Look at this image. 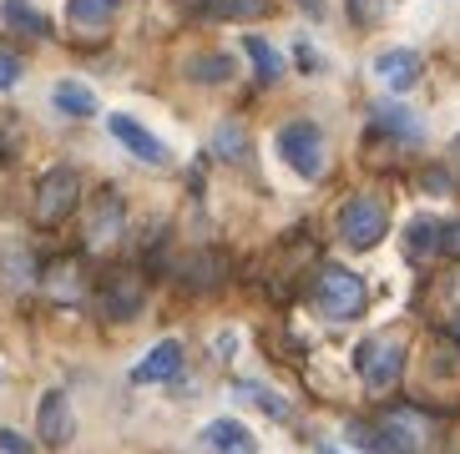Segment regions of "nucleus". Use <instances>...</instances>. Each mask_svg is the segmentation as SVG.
Here are the masks:
<instances>
[{
    "label": "nucleus",
    "mask_w": 460,
    "mask_h": 454,
    "mask_svg": "<svg viewBox=\"0 0 460 454\" xmlns=\"http://www.w3.org/2000/svg\"><path fill=\"white\" fill-rule=\"evenodd\" d=\"M314 303H319V313H324V319L354 323L369 308V288H365V278H359V273L329 263L324 273H319V283H314Z\"/></svg>",
    "instance_id": "f257e3e1"
},
{
    "label": "nucleus",
    "mask_w": 460,
    "mask_h": 454,
    "mask_svg": "<svg viewBox=\"0 0 460 454\" xmlns=\"http://www.w3.org/2000/svg\"><path fill=\"white\" fill-rule=\"evenodd\" d=\"M354 369H359V379L375 394L379 389H394L400 374H405V344H400V334H369L365 344L354 348Z\"/></svg>",
    "instance_id": "f03ea898"
},
{
    "label": "nucleus",
    "mask_w": 460,
    "mask_h": 454,
    "mask_svg": "<svg viewBox=\"0 0 460 454\" xmlns=\"http://www.w3.org/2000/svg\"><path fill=\"white\" fill-rule=\"evenodd\" d=\"M279 157L294 167L304 182H314V177H324V162H329V152H324V132L314 127V121H284L279 127Z\"/></svg>",
    "instance_id": "7ed1b4c3"
},
{
    "label": "nucleus",
    "mask_w": 460,
    "mask_h": 454,
    "mask_svg": "<svg viewBox=\"0 0 460 454\" xmlns=\"http://www.w3.org/2000/svg\"><path fill=\"white\" fill-rule=\"evenodd\" d=\"M385 232H390V207H385V197H349L344 202V213H339V238L349 242L354 253L379 248Z\"/></svg>",
    "instance_id": "20e7f679"
},
{
    "label": "nucleus",
    "mask_w": 460,
    "mask_h": 454,
    "mask_svg": "<svg viewBox=\"0 0 460 454\" xmlns=\"http://www.w3.org/2000/svg\"><path fill=\"white\" fill-rule=\"evenodd\" d=\"M82 202V177H76V167H51V172L41 177V188H36V223H61V217H71V207Z\"/></svg>",
    "instance_id": "39448f33"
},
{
    "label": "nucleus",
    "mask_w": 460,
    "mask_h": 454,
    "mask_svg": "<svg viewBox=\"0 0 460 454\" xmlns=\"http://www.w3.org/2000/svg\"><path fill=\"white\" fill-rule=\"evenodd\" d=\"M96 303H102V313H107L111 323H127L142 313V303H147V288H142V278L137 273H111L102 288H96Z\"/></svg>",
    "instance_id": "423d86ee"
},
{
    "label": "nucleus",
    "mask_w": 460,
    "mask_h": 454,
    "mask_svg": "<svg viewBox=\"0 0 460 454\" xmlns=\"http://www.w3.org/2000/svg\"><path fill=\"white\" fill-rule=\"evenodd\" d=\"M36 429H41V444H51V450L71 444V434H76V419H71V399L61 394V389H46V394H41Z\"/></svg>",
    "instance_id": "0eeeda50"
},
{
    "label": "nucleus",
    "mask_w": 460,
    "mask_h": 454,
    "mask_svg": "<svg viewBox=\"0 0 460 454\" xmlns=\"http://www.w3.org/2000/svg\"><path fill=\"white\" fill-rule=\"evenodd\" d=\"M107 132L117 136V142H122V147L132 152L137 162H152V167H163V162H167V147H163V142H157V136H152L137 117H127V111L107 117Z\"/></svg>",
    "instance_id": "6e6552de"
},
{
    "label": "nucleus",
    "mask_w": 460,
    "mask_h": 454,
    "mask_svg": "<svg viewBox=\"0 0 460 454\" xmlns=\"http://www.w3.org/2000/svg\"><path fill=\"white\" fill-rule=\"evenodd\" d=\"M122 223H127V207L117 192H96L92 202V223H86V242H92L96 253L102 248H111V242L122 238Z\"/></svg>",
    "instance_id": "1a4fd4ad"
},
{
    "label": "nucleus",
    "mask_w": 460,
    "mask_h": 454,
    "mask_svg": "<svg viewBox=\"0 0 460 454\" xmlns=\"http://www.w3.org/2000/svg\"><path fill=\"white\" fill-rule=\"evenodd\" d=\"M375 132L385 142H394V147H415L420 136H425V121L410 107H400V101H385V107H375Z\"/></svg>",
    "instance_id": "9d476101"
},
{
    "label": "nucleus",
    "mask_w": 460,
    "mask_h": 454,
    "mask_svg": "<svg viewBox=\"0 0 460 454\" xmlns=\"http://www.w3.org/2000/svg\"><path fill=\"white\" fill-rule=\"evenodd\" d=\"M375 76L390 86V92H410L420 81V51L410 46H394V51H379L375 56Z\"/></svg>",
    "instance_id": "9b49d317"
},
{
    "label": "nucleus",
    "mask_w": 460,
    "mask_h": 454,
    "mask_svg": "<svg viewBox=\"0 0 460 454\" xmlns=\"http://www.w3.org/2000/svg\"><path fill=\"white\" fill-rule=\"evenodd\" d=\"M379 429L390 434L394 454H415L420 444L430 440V429H425V415H415V409H390V415L379 419Z\"/></svg>",
    "instance_id": "f8f14e48"
},
{
    "label": "nucleus",
    "mask_w": 460,
    "mask_h": 454,
    "mask_svg": "<svg viewBox=\"0 0 460 454\" xmlns=\"http://www.w3.org/2000/svg\"><path fill=\"white\" fill-rule=\"evenodd\" d=\"M182 369V344L177 338H163V344H152V354L132 369V384H163V379H177Z\"/></svg>",
    "instance_id": "ddd939ff"
},
{
    "label": "nucleus",
    "mask_w": 460,
    "mask_h": 454,
    "mask_svg": "<svg viewBox=\"0 0 460 454\" xmlns=\"http://www.w3.org/2000/svg\"><path fill=\"white\" fill-rule=\"evenodd\" d=\"M203 444L213 454H258L253 429L238 424V419H213V424H203Z\"/></svg>",
    "instance_id": "4468645a"
},
{
    "label": "nucleus",
    "mask_w": 460,
    "mask_h": 454,
    "mask_svg": "<svg viewBox=\"0 0 460 454\" xmlns=\"http://www.w3.org/2000/svg\"><path fill=\"white\" fill-rule=\"evenodd\" d=\"M51 101H56V111H61V117H76V121L96 117V92L86 86V81H56Z\"/></svg>",
    "instance_id": "2eb2a0df"
},
{
    "label": "nucleus",
    "mask_w": 460,
    "mask_h": 454,
    "mask_svg": "<svg viewBox=\"0 0 460 454\" xmlns=\"http://www.w3.org/2000/svg\"><path fill=\"white\" fill-rule=\"evenodd\" d=\"M0 21L11 31H26V36H51V26H46V15L31 5V0H0Z\"/></svg>",
    "instance_id": "dca6fc26"
},
{
    "label": "nucleus",
    "mask_w": 460,
    "mask_h": 454,
    "mask_svg": "<svg viewBox=\"0 0 460 454\" xmlns=\"http://www.w3.org/2000/svg\"><path fill=\"white\" fill-rule=\"evenodd\" d=\"M117 5L122 0H71L66 15H71V26H82V31H102L117 15Z\"/></svg>",
    "instance_id": "f3484780"
},
{
    "label": "nucleus",
    "mask_w": 460,
    "mask_h": 454,
    "mask_svg": "<svg viewBox=\"0 0 460 454\" xmlns=\"http://www.w3.org/2000/svg\"><path fill=\"white\" fill-rule=\"evenodd\" d=\"M243 51H248V61H253L258 81H279L284 76V61H279V51H273L263 36H243Z\"/></svg>",
    "instance_id": "a211bd4d"
},
{
    "label": "nucleus",
    "mask_w": 460,
    "mask_h": 454,
    "mask_svg": "<svg viewBox=\"0 0 460 454\" xmlns=\"http://www.w3.org/2000/svg\"><path fill=\"white\" fill-rule=\"evenodd\" d=\"M233 394L243 404H253V409H263L269 419H294V409H288V399H279V394H269L263 384H233Z\"/></svg>",
    "instance_id": "6ab92c4d"
},
{
    "label": "nucleus",
    "mask_w": 460,
    "mask_h": 454,
    "mask_svg": "<svg viewBox=\"0 0 460 454\" xmlns=\"http://www.w3.org/2000/svg\"><path fill=\"white\" fill-rule=\"evenodd\" d=\"M435 232H440L435 217H415V223H410V232H405V258L410 263H425V258L435 253Z\"/></svg>",
    "instance_id": "aec40b11"
},
{
    "label": "nucleus",
    "mask_w": 460,
    "mask_h": 454,
    "mask_svg": "<svg viewBox=\"0 0 460 454\" xmlns=\"http://www.w3.org/2000/svg\"><path fill=\"white\" fill-rule=\"evenodd\" d=\"M213 152L223 162H248V132L238 127V121H223L217 136H213Z\"/></svg>",
    "instance_id": "412c9836"
},
{
    "label": "nucleus",
    "mask_w": 460,
    "mask_h": 454,
    "mask_svg": "<svg viewBox=\"0 0 460 454\" xmlns=\"http://www.w3.org/2000/svg\"><path fill=\"white\" fill-rule=\"evenodd\" d=\"M208 15H217V21H248V15L263 11V0H198Z\"/></svg>",
    "instance_id": "4be33fe9"
},
{
    "label": "nucleus",
    "mask_w": 460,
    "mask_h": 454,
    "mask_svg": "<svg viewBox=\"0 0 460 454\" xmlns=\"http://www.w3.org/2000/svg\"><path fill=\"white\" fill-rule=\"evenodd\" d=\"M177 273H182V283H198V288H203V283L223 278V263H213V253H198L188 267H177Z\"/></svg>",
    "instance_id": "5701e85b"
},
{
    "label": "nucleus",
    "mask_w": 460,
    "mask_h": 454,
    "mask_svg": "<svg viewBox=\"0 0 460 454\" xmlns=\"http://www.w3.org/2000/svg\"><path fill=\"white\" fill-rule=\"evenodd\" d=\"M46 288H51L56 298H82V278H76L71 263H56V273L46 278Z\"/></svg>",
    "instance_id": "b1692460"
},
{
    "label": "nucleus",
    "mask_w": 460,
    "mask_h": 454,
    "mask_svg": "<svg viewBox=\"0 0 460 454\" xmlns=\"http://www.w3.org/2000/svg\"><path fill=\"white\" fill-rule=\"evenodd\" d=\"M192 76H198V81H228L233 76V61H228V56H198Z\"/></svg>",
    "instance_id": "393cba45"
},
{
    "label": "nucleus",
    "mask_w": 460,
    "mask_h": 454,
    "mask_svg": "<svg viewBox=\"0 0 460 454\" xmlns=\"http://www.w3.org/2000/svg\"><path fill=\"white\" fill-rule=\"evenodd\" d=\"M344 5H349V21H354V26H375L379 11H385V0H344Z\"/></svg>",
    "instance_id": "a878e982"
},
{
    "label": "nucleus",
    "mask_w": 460,
    "mask_h": 454,
    "mask_svg": "<svg viewBox=\"0 0 460 454\" xmlns=\"http://www.w3.org/2000/svg\"><path fill=\"white\" fill-rule=\"evenodd\" d=\"M435 253L460 258V223H440V232H435Z\"/></svg>",
    "instance_id": "bb28decb"
},
{
    "label": "nucleus",
    "mask_w": 460,
    "mask_h": 454,
    "mask_svg": "<svg viewBox=\"0 0 460 454\" xmlns=\"http://www.w3.org/2000/svg\"><path fill=\"white\" fill-rule=\"evenodd\" d=\"M21 56H11V51H0V92H11L15 81H21Z\"/></svg>",
    "instance_id": "cd10ccee"
},
{
    "label": "nucleus",
    "mask_w": 460,
    "mask_h": 454,
    "mask_svg": "<svg viewBox=\"0 0 460 454\" xmlns=\"http://www.w3.org/2000/svg\"><path fill=\"white\" fill-rule=\"evenodd\" d=\"M0 454H31V440L15 429H0Z\"/></svg>",
    "instance_id": "c85d7f7f"
},
{
    "label": "nucleus",
    "mask_w": 460,
    "mask_h": 454,
    "mask_svg": "<svg viewBox=\"0 0 460 454\" xmlns=\"http://www.w3.org/2000/svg\"><path fill=\"white\" fill-rule=\"evenodd\" d=\"M233 354H238V334H223V338H213V359H217V363H228Z\"/></svg>",
    "instance_id": "c756f323"
},
{
    "label": "nucleus",
    "mask_w": 460,
    "mask_h": 454,
    "mask_svg": "<svg viewBox=\"0 0 460 454\" xmlns=\"http://www.w3.org/2000/svg\"><path fill=\"white\" fill-rule=\"evenodd\" d=\"M425 188H430V192H450V177L440 172V167H430V172H425Z\"/></svg>",
    "instance_id": "7c9ffc66"
},
{
    "label": "nucleus",
    "mask_w": 460,
    "mask_h": 454,
    "mask_svg": "<svg viewBox=\"0 0 460 454\" xmlns=\"http://www.w3.org/2000/svg\"><path fill=\"white\" fill-rule=\"evenodd\" d=\"M319 454H339V450H334V444H324V450H319Z\"/></svg>",
    "instance_id": "2f4dec72"
},
{
    "label": "nucleus",
    "mask_w": 460,
    "mask_h": 454,
    "mask_svg": "<svg viewBox=\"0 0 460 454\" xmlns=\"http://www.w3.org/2000/svg\"><path fill=\"white\" fill-rule=\"evenodd\" d=\"M456 157H460V136H456Z\"/></svg>",
    "instance_id": "473e14b6"
},
{
    "label": "nucleus",
    "mask_w": 460,
    "mask_h": 454,
    "mask_svg": "<svg viewBox=\"0 0 460 454\" xmlns=\"http://www.w3.org/2000/svg\"><path fill=\"white\" fill-rule=\"evenodd\" d=\"M456 338H460V323H456Z\"/></svg>",
    "instance_id": "72a5a7b5"
}]
</instances>
